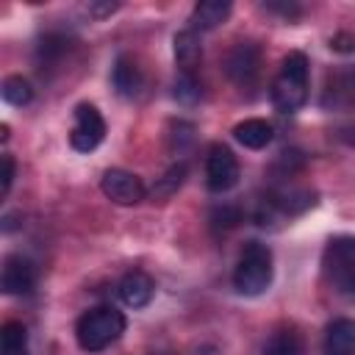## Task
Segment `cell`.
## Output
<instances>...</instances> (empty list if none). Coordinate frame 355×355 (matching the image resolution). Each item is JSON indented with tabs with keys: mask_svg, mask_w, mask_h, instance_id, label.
I'll return each instance as SVG.
<instances>
[{
	"mask_svg": "<svg viewBox=\"0 0 355 355\" xmlns=\"http://www.w3.org/2000/svg\"><path fill=\"white\" fill-rule=\"evenodd\" d=\"M125 313L116 311L114 305H97L80 313L75 322V338L83 352H103L111 347L122 333H125Z\"/></svg>",
	"mask_w": 355,
	"mask_h": 355,
	"instance_id": "1",
	"label": "cell"
},
{
	"mask_svg": "<svg viewBox=\"0 0 355 355\" xmlns=\"http://www.w3.org/2000/svg\"><path fill=\"white\" fill-rule=\"evenodd\" d=\"M308 103V58L294 50L283 58L277 78L272 80V105L280 114H294Z\"/></svg>",
	"mask_w": 355,
	"mask_h": 355,
	"instance_id": "2",
	"label": "cell"
},
{
	"mask_svg": "<svg viewBox=\"0 0 355 355\" xmlns=\"http://www.w3.org/2000/svg\"><path fill=\"white\" fill-rule=\"evenodd\" d=\"M272 250L263 241H247L233 269V288L244 297H258L272 286Z\"/></svg>",
	"mask_w": 355,
	"mask_h": 355,
	"instance_id": "3",
	"label": "cell"
},
{
	"mask_svg": "<svg viewBox=\"0 0 355 355\" xmlns=\"http://www.w3.org/2000/svg\"><path fill=\"white\" fill-rule=\"evenodd\" d=\"M72 116H75L72 130H69L72 150H78V153L97 150L103 144V139H105V119H103V114L92 103H78Z\"/></svg>",
	"mask_w": 355,
	"mask_h": 355,
	"instance_id": "4",
	"label": "cell"
},
{
	"mask_svg": "<svg viewBox=\"0 0 355 355\" xmlns=\"http://www.w3.org/2000/svg\"><path fill=\"white\" fill-rule=\"evenodd\" d=\"M239 158L233 155V150L227 144H211L208 155H205V186L216 194L230 191L239 183Z\"/></svg>",
	"mask_w": 355,
	"mask_h": 355,
	"instance_id": "5",
	"label": "cell"
},
{
	"mask_svg": "<svg viewBox=\"0 0 355 355\" xmlns=\"http://www.w3.org/2000/svg\"><path fill=\"white\" fill-rule=\"evenodd\" d=\"M225 75L239 89L255 86V80L261 75V47L255 42H239L225 58Z\"/></svg>",
	"mask_w": 355,
	"mask_h": 355,
	"instance_id": "6",
	"label": "cell"
},
{
	"mask_svg": "<svg viewBox=\"0 0 355 355\" xmlns=\"http://www.w3.org/2000/svg\"><path fill=\"white\" fill-rule=\"evenodd\" d=\"M100 189H103V194H105L111 202H116V205H136V202H141L144 194H147L141 178L133 175V172H128V169H119V166L103 172Z\"/></svg>",
	"mask_w": 355,
	"mask_h": 355,
	"instance_id": "7",
	"label": "cell"
},
{
	"mask_svg": "<svg viewBox=\"0 0 355 355\" xmlns=\"http://www.w3.org/2000/svg\"><path fill=\"white\" fill-rule=\"evenodd\" d=\"M36 286V266L31 258L14 252L3 261V272H0V288L8 297H25L31 294Z\"/></svg>",
	"mask_w": 355,
	"mask_h": 355,
	"instance_id": "8",
	"label": "cell"
},
{
	"mask_svg": "<svg viewBox=\"0 0 355 355\" xmlns=\"http://www.w3.org/2000/svg\"><path fill=\"white\" fill-rule=\"evenodd\" d=\"M322 355H355V319H333L322 338Z\"/></svg>",
	"mask_w": 355,
	"mask_h": 355,
	"instance_id": "9",
	"label": "cell"
},
{
	"mask_svg": "<svg viewBox=\"0 0 355 355\" xmlns=\"http://www.w3.org/2000/svg\"><path fill=\"white\" fill-rule=\"evenodd\" d=\"M116 291H119V300L128 305V308H144V305H150V300H153V294H155V283H153V277L147 275V272H128L122 280H119V286H116Z\"/></svg>",
	"mask_w": 355,
	"mask_h": 355,
	"instance_id": "10",
	"label": "cell"
},
{
	"mask_svg": "<svg viewBox=\"0 0 355 355\" xmlns=\"http://www.w3.org/2000/svg\"><path fill=\"white\" fill-rule=\"evenodd\" d=\"M347 266H355V236H333L324 247L322 269L327 277H333Z\"/></svg>",
	"mask_w": 355,
	"mask_h": 355,
	"instance_id": "11",
	"label": "cell"
},
{
	"mask_svg": "<svg viewBox=\"0 0 355 355\" xmlns=\"http://www.w3.org/2000/svg\"><path fill=\"white\" fill-rule=\"evenodd\" d=\"M230 11H233V6H230V0H202V3H197L194 8H191V17H189V22H191V31H214V28H219L227 17H230Z\"/></svg>",
	"mask_w": 355,
	"mask_h": 355,
	"instance_id": "12",
	"label": "cell"
},
{
	"mask_svg": "<svg viewBox=\"0 0 355 355\" xmlns=\"http://www.w3.org/2000/svg\"><path fill=\"white\" fill-rule=\"evenodd\" d=\"M175 61L180 67V72H194L202 61V42H200V33L186 28V31H178L175 33Z\"/></svg>",
	"mask_w": 355,
	"mask_h": 355,
	"instance_id": "13",
	"label": "cell"
},
{
	"mask_svg": "<svg viewBox=\"0 0 355 355\" xmlns=\"http://www.w3.org/2000/svg\"><path fill=\"white\" fill-rule=\"evenodd\" d=\"M111 83H114L116 94L136 97L139 89H141V69H139V64L130 55H119L114 61V69H111Z\"/></svg>",
	"mask_w": 355,
	"mask_h": 355,
	"instance_id": "14",
	"label": "cell"
},
{
	"mask_svg": "<svg viewBox=\"0 0 355 355\" xmlns=\"http://www.w3.org/2000/svg\"><path fill=\"white\" fill-rule=\"evenodd\" d=\"M272 136H275V128L266 119H258V116L244 119L233 128V139L247 150H263L272 141Z\"/></svg>",
	"mask_w": 355,
	"mask_h": 355,
	"instance_id": "15",
	"label": "cell"
},
{
	"mask_svg": "<svg viewBox=\"0 0 355 355\" xmlns=\"http://www.w3.org/2000/svg\"><path fill=\"white\" fill-rule=\"evenodd\" d=\"M263 355H305V347H302V338H300L297 330L283 327V330H275L266 338Z\"/></svg>",
	"mask_w": 355,
	"mask_h": 355,
	"instance_id": "16",
	"label": "cell"
},
{
	"mask_svg": "<svg viewBox=\"0 0 355 355\" xmlns=\"http://www.w3.org/2000/svg\"><path fill=\"white\" fill-rule=\"evenodd\" d=\"M69 47H72V42H69L64 33H44L42 42L36 44V61H39V67H44V64H47V67L58 64Z\"/></svg>",
	"mask_w": 355,
	"mask_h": 355,
	"instance_id": "17",
	"label": "cell"
},
{
	"mask_svg": "<svg viewBox=\"0 0 355 355\" xmlns=\"http://www.w3.org/2000/svg\"><path fill=\"white\" fill-rule=\"evenodd\" d=\"M0 94H3V100L8 105H28L33 100V86L22 75H8L3 80V86H0Z\"/></svg>",
	"mask_w": 355,
	"mask_h": 355,
	"instance_id": "18",
	"label": "cell"
},
{
	"mask_svg": "<svg viewBox=\"0 0 355 355\" xmlns=\"http://www.w3.org/2000/svg\"><path fill=\"white\" fill-rule=\"evenodd\" d=\"M172 94H175V100L180 105H197L200 97H202V86L194 78V72H180L178 80H175V92Z\"/></svg>",
	"mask_w": 355,
	"mask_h": 355,
	"instance_id": "19",
	"label": "cell"
},
{
	"mask_svg": "<svg viewBox=\"0 0 355 355\" xmlns=\"http://www.w3.org/2000/svg\"><path fill=\"white\" fill-rule=\"evenodd\" d=\"M241 222V208L233 202H222L211 211V227L214 230H230Z\"/></svg>",
	"mask_w": 355,
	"mask_h": 355,
	"instance_id": "20",
	"label": "cell"
},
{
	"mask_svg": "<svg viewBox=\"0 0 355 355\" xmlns=\"http://www.w3.org/2000/svg\"><path fill=\"white\" fill-rule=\"evenodd\" d=\"M183 178H186V164H175V166L153 186V197H172V194L180 189Z\"/></svg>",
	"mask_w": 355,
	"mask_h": 355,
	"instance_id": "21",
	"label": "cell"
},
{
	"mask_svg": "<svg viewBox=\"0 0 355 355\" xmlns=\"http://www.w3.org/2000/svg\"><path fill=\"white\" fill-rule=\"evenodd\" d=\"M11 347H28V330L22 322H6L0 330V349Z\"/></svg>",
	"mask_w": 355,
	"mask_h": 355,
	"instance_id": "22",
	"label": "cell"
},
{
	"mask_svg": "<svg viewBox=\"0 0 355 355\" xmlns=\"http://www.w3.org/2000/svg\"><path fill=\"white\" fill-rule=\"evenodd\" d=\"M330 283L336 286V291L347 300V302H355V266H347L341 272H336L330 277Z\"/></svg>",
	"mask_w": 355,
	"mask_h": 355,
	"instance_id": "23",
	"label": "cell"
},
{
	"mask_svg": "<svg viewBox=\"0 0 355 355\" xmlns=\"http://www.w3.org/2000/svg\"><path fill=\"white\" fill-rule=\"evenodd\" d=\"M172 139L178 141V153L183 150V144H189L191 139H194V125H189V122H183V119H178V122H172Z\"/></svg>",
	"mask_w": 355,
	"mask_h": 355,
	"instance_id": "24",
	"label": "cell"
},
{
	"mask_svg": "<svg viewBox=\"0 0 355 355\" xmlns=\"http://www.w3.org/2000/svg\"><path fill=\"white\" fill-rule=\"evenodd\" d=\"M116 8H119V3H111V0H105V3H86V6H83V11H86L89 17H94V19H105V17H111Z\"/></svg>",
	"mask_w": 355,
	"mask_h": 355,
	"instance_id": "25",
	"label": "cell"
},
{
	"mask_svg": "<svg viewBox=\"0 0 355 355\" xmlns=\"http://www.w3.org/2000/svg\"><path fill=\"white\" fill-rule=\"evenodd\" d=\"M14 172H17L14 155H11V153H3V183H0V191H3V197L11 191V183H14Z\"/></svg>",
	"mask_w": 355,
	"mask_h": 355,
	"instance_id": "26",
	"label": "cell"
},
{
	"mask_svg": "<svg viewBox=\"0 0 355 355\" xmlns=\"http://www.w3.org/2000/svg\"><path fill=\"white\" fill-rule=\"evenodd\" d=\"M330 47H333L336 53H355V33H347V31L336 33V36L330 39Z\"/></svg>",
	"mask_w": 355,
	"mask_h": 355,
	"instance_id": "27",
	"label": "cell"
},
{
	"mask_svg": "<svg viewBox=\"0 0 355 355\" xmlns=\"http://www.w3.org/2000/svg\"><path fill=\"white\" fill-rule=\"evenodd\" d=\"M263 8H266V11H277V14H283L286 19L300 17V6H294V3H266Z\"/></svg>",
	"mask_w": 355,
	"mask_h": 355,
	"instance_id": "28",
	"label": "cell"
},
{
	"mask_svg": "<svg viewBox=\"0 0 355 355\" xmlns=\"http://www.w3.org/2000/svg\"><path fill=\"white\" fill-rule=\"evenodd\" d=\"M0 355H31L28 347H11V349H0Z\"/></svg>",
	"mask_w": 355,
	"mask_h": 355,
	"instance_id": "29",
	"label": "cell"
},
{
	"mask_svg": "<svg viewBox=\"0 0 355 355\" xmlns=\"http://www.w3.org/2000/svg\"><path fill=\"white\" fill-rule=\"evenodd\" d=\"M0 141H8V125L6 122L0 125Z\"/></svg>",
	"mask_w": 355,
	"mask_h": 355,
	"instance_id": "30",
	"label": "cell"
}]
</instances>
